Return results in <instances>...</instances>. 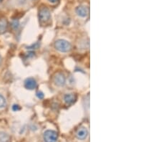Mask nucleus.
Returning <instances> with one entry per match:
<instances>
[{"instance_id": "20e7f679", "label": "nucleus", "mask_w": 161, "mask_h": 142, "mask_svg": "<svg viewBox=\"0 0 161 142\" xmlns=\"http://www.w3.org/2000/svg\"><path fill=\"white\" fill-rule=\"evenodd\" d=\"M76 13L81 17H86L89 14V8L86 6L80 5L76 9Z\"/></svg>"}, {"instance_id": "f8f14e48", "label": "nucleus", "mask_w": 161, "mask_h": 142, "mask_svg": "<svg viewBox=\"0 0 161 142\" xmlns=\"http://www.w3.org/2000/svg\"><path fill=\"white\" fill-rule=\"evenodd\" d=\"M36 97H37L38 98H39V99H42V98H44V94H43L42 92L41 91L36 92Z\"/></svg>"}, {"instance_id": "ddd939ff", "label": "nucleus", "mask_w": 161, "mask_h": 142, "mask_svg": "<svg viewBox=\"0 0 161 142\" xmlns=\"http://www.w3.org/2000/svg\"><path fill=\"white\" fill-rule=\"evenodd\" d=\"M12 27L13 28H14V29H16V28L19 27V22L17 20H14L12 22Z\"/></svg>"}, {"instance_id": "dca6fc26", "label": "nucleus", "mask_w": 161, "mask_h": 142, "mask_svg": "<svg viewBox=\"0 0 161 142\" xmlns=\"http://www.w3.org/2000/svg\"><path fill=\"white\" fill-rule=\"evenodd\" d=\"M1 56H0V65H1Z\"/></svg>"}, {"instance_id": "f257e3e1", "label": "nucleus", "mask_w": 161, "mask_h": 142, "mask_svg": "<svg viewBox=\"0 0 161 142\" xmlns=\"http://www.w3.org/2000/svg\"><path fill=\"white\" fill-rule=\"evenodd\" d=\"M54 47L56 49L62 53H67L71 49L70 43L64 40H58L55 42Z\"/></svg>"}, {"instance_id": "9d476101", "label": "nucleus", "mask_w": 161, "mask_h": 142, "mask_svg": "<svg viewBox=\"0 0 161 142\" xmlns=\"http://www.w3.org/2000/svg\"><path fill=\"white\" fill-rule=\"evenodd\" d=\"M0 142H10V136L4 132H0Z\"/></svg>"}, {"instance_id": "1a4fd4ad", "label": "nucleus", "mask_w": 161, "mask_h": 142, "mask_svg": "<svg viewBox=\"0 0 161 142\" xmlns=\"http://www.w3.org/2000/svg\"><path fill=\"white\" fill-rule=\"evenodd\" d=\"M7 28V21L4 18L0 19V35L4 34Z\"/></svg>"}, {"instance_id": "39448f33", "label": "nucleus", "mask_w": 161, "mask_h": 142, "mask_svg": "<svg viewBox=\"0 0 161 142\" xmlns=\"http://www.w3.org/2000/svg\"><path fill=\"white\" fill-rule=\"evenodd\" d=\"M54 82L58 86H63L65 84L66 78L62 73H57L54 76Z\"/></svg>"}, {"instance_id": "7ed1b4c3", "label": "nucleus", "mask_w": 161, "mask_h": 142, "mask_svg": "<svg viewBox=\"0 0 161 142\" xmlns=\"http://www.w3.org/2000/svg\"><path fill=\"white\" fill-rule=\"evenodd\" d=\"M44 142H56L57 140V133L52 130H47L44 133Z\"/></svg>"}, {"instance_id": "0eeeda50", "label": "nucleus", "mask_w": 161, "mask_h": 142, "mask_svg": "<svg viewBox=\"0 0 161 142\" xmlns=\"http://www.w3.org/2000/svg\"><path fill=\"white\" fill-rule=\"evenodd\" d=\"M77 138L80 140H84L87 138V135H88V131H87V128L84 127H81L80 128L78 129L77 132Z\"/></svg>"}, {"instance_id": "2eb2a0df", "label": "nucleus", "mask_w": 161, "mask_h": 142, "mask_svg": "<svg viewBox=\"0 0 161 142\" xmlns=\"http://www.w3.org/2000/svg\"><path fill=\"white\" fill-rule=\"evenodd\" d=\"M58 1H59V0H49V2H52V3H56Z\"/></svg>"}, {"instance_id": "6e6552de", "label": "nucleus", "mask_w": 161, "mask_h": 142, "mask_svg": "<svg viewBox=\"0 0 161 142\" xmlns=\"http://www.w3.org/2000/svg\"><path fill=\"white\" fill-rule=\"evenodd\" d=\"M64 102H65L67 104H72V103L76 101V96H74V95L71 94V93H69V94H66L64 97Z\"/></svg>"}, {"instance_id": "9b49d317", "label": "nucleus", "mask_w": 161, "mask_h": 142, "mask_svg": "<svg viewBox=\"0 0 161 142\" xmlns=\"http://www.w3.org/2000/svg\"><path fill=\"white\" fill-rule=\"evenodd\" d=\"M6 106V103L5 99L2 96L0 95V109L1 108H4Z\"/></svg>"}, {"instance_id": "4468645a", "label": "nucleus", "mask_w": 161, "mask_h": 142, "mask_svg": "<svg viewBox=\"0 0 161 142\" xmlns=\"http://www.w3.org/2000/svg\"><path fill=\"white\" fill-rule=\"evenodd\" d=\"M12 110L14 111H19V110H20V107L19 106V105L14 104V105H13V106H12Z\"/></svg>"}, {"instance_id": "423d86ee", "label": "nucleus", "mask_w": 161, "mask_h": 142, "mask_svg": "<svg viewBox=\"0 0 161 142\" xmlns=\"http://www.w3.org/2000/svg\"><path fill=\"white\" fill-rule=\"evenodd\" d=\"M24 87L28 90H34L36 87V82L34 78H26L24 81Z\"/></svg>"}, {"instance_id": "f03ea898", "label": "nucleus", "mask_w": 161, "mask_h": 142, "mask_svg": "<svg viewBox=\"0 0 161 142\" xmlns=\"http://www.w3.org/2000/svg\"><path fill=\"white\" fill-rule=\"evenodd\" d=\"M50 12L47 7H42L39 9V19L41 23H45L50 19Z\"/></svg>"}]
</instances>
